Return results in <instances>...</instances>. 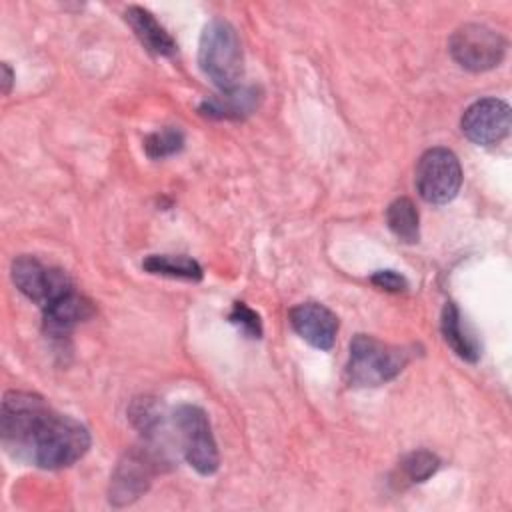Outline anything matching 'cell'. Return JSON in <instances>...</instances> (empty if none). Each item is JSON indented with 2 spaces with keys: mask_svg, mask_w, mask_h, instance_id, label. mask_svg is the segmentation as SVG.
<instances>
[{
  "mask_svg": "<svg viewBox=\"0 0 512 512\" xmlns=\"http://www.w3.org/2000/svg\"><path fill=\"white\" fill-rule=\"evenodd\" d=\"M440 330L446 340V344L454 350L456 356H460L466 362H478L480 358V342L470 332L466 322L462 320V314L454 302H448L442 308L440 316Z\"/></svg>",
  "mask_w": 512,
  "mask_h": 512,
  "instance_id": "obj_14",
  "label": "cell"
},
{
  "mask_svg": "<svg viewBox=\"0 0 512 512\" xmlns=\"http://www.w3.org/2000/svg\"><path fill=\"white\" fill-rule=\"evenodd\" d=\"M198 64L220 90L238 86L244 72V56L236 28L230 22L216 18L204 26L198 44Z\"/></svg>",
  "mask_w": 512,
  "mask_h": 512,
  "instance_id": "obj_3",
  "label": "cell"
},
{
  "mask_svg": "<svg viewBox=\"0 0 512 512\" xmlns=\"http://www.w3.org/2000/svg\"><path fill=\"white\" fill-rule=\"evenodd\" d=\"M294 332L318 350H330L338 332L336 314L318 302L296 304L288 312Z\"/></svg>",
  "mask_w": 512,
  "mask_h": 512,
  "instance_id": "obj_10",
  "label": "cell"
},
{
  "mask_svg": "<svg viewBox=\"0 0 512 512\" xmlns=\"http://www.w3.org/2000/svg\"><path fill=\"white\" fill-rule=\"evenodd\" d=\"M42 312H44L46 332H50L52 336H64L76 324L90 318L94 308L88 298H84L72 290V292L60 296L58 300L50 302L46 308H42Z\"/></svg>",
  "mask_w": 512,
  "mask_h": 512,
  "instance_id": "obj_12",
  "label": "cell"
},
{
  "mask_svg": "<svg viewBox=\"0 0 512 512\" xmlns=\"http://www.w3.org/2000/svg\"><path fill=\"white\" fill-rule=\"evenodd\" d=\"M462 184L458 156L442 146L426 150L416 166V188L430 204L450 202Z\"/></svg>",
  "mask_w": 512,
  "mask_h": 512,
  "instance_id": "obj_6",
  "label": "cell"
},
{
  "mask_svg": "<svg viewBox=\"0 0 512 512\" xmlns=\"http://www.w3.org/2000/svg\"><path fill=\"white\" fill-rule=\"evenodd\" d=\"M12 82H14V74H12L10 66L6 62H2V90H4V94H8L12 90Z\"/></svg>",
  "mask_w": 512,
  "mask_h": 512,
  "instance_id": "obj_21",
  "label": "cell"
},
{
  "mask_svg": "<svg viewBox=\"0 0 512 512\" xmlns=\"http://www.w3.org/2000/svg\"><path fill=\"white\" fill-rule=\"evenodd\" d=\"M230 322L236 324L244 334H248L250 338H260L262 336V322H260V316L248 308L244 302H236L232 306V312H230Z\"/></svg>",
  "mask_w": 512,
  "mask_h": 512,
  "instance_id": "obj_19",
  "label": "cell"
},
{
  "mask_svg": "<svg viewBox=\"0 0 512 512\" xmlns=\"http://www.w3.org/2000/svg\"><path fill=\"white\" fill-rule=\"evenodd\" d=\"M412 356V346H394L370 334H356L350 342V358L346 366L348 382L362 388L386 384L406 368Z\"/></svg>",
  "mask_w": 512,
  "mask_h": 512,
  "instance_id": "obj_2",
  "label": "cell"
},
{
  "mask_svg": "<svg viewBox=\"0 0 512 512\" xmlns=\"http://www.w3.org/2000/svg\"><path fill=\"white\" fill-rule=\"evenodd\" d=\"M142 268L150 274L168 276V278H180V280H200L202 278V266L188 256L182 254H150Z\"/></svg>",
  "mask_w": 512,
  "mask_h": 512,
  "instance_id": "obj_15",
  "label": "cell"
},
{
  "mask_svg": "<svg viewBox=\"0 0 512 512\" xmlns=\"http://www.w3.org/2000/svg\"><path fill=\"white\" fill-rule=\"evenodd\" d=\"M172 422L186 462L202 476L214 474L220 456L206 412L200 406L182 404L174 410Z\"/></svg>",
  "mask_w": 512,
  "mask_h": 512,
  "instance_id": "obj_4",
  "label": "cell"
},
{
  "mask_svg": "<svg viewBox=\"0 0 512 512\" xmlns=\"http://www.w3.org/2000/svg\"><path fill=\"white\" fill-rule=\"evenodd\" d=\"M462 134L480 146H492L510 132V106L500 98H482L470 104L460 120Z\"/></svg>",
  "mask_w": 512,
  "mask_h": 512,
  "instance_id": "obj_8",
  "label": "cell"
},
{
  "mask_svg": "<svg viewBox=\"0 0 512 512\" xmlns=\"http://www.w3.org/2000/svg\"><path fill=\"white\" fill-rule=\"evenodd\" d=\"M0 432L8 456L46 470L72 466L90 448L84 424L56 412L42 396L22 390L4 394Z\"/></svg>",
  "mask_w": 512,
  "mask_h": 512,
  "instance_id": "obj_1",
  "label": "cell"
},
{
  "mask_svg": "<svg viewBox=\"0 0 512 512\" xmlns=\"http://www.w3.org/2000/svg\"><path fill=\"white\" fill-rule=\"evenodd\" d=\"M184 148V132L178 126H164L144 140V152L152 160H162Z\"/></svg>",
  "mask_w": 512,
  "mask_h": 512,
  "instance_id": "obj_18",
  "label": "cell"
},
{
  "mask_svg": "<svg viewBox=\"0 0 512 512\" xmlns=\"http://www.w3.org/2000/svg\"><path fill=\"white\" fill-rule=\"evenodd\" d=\"M124 18L128 26L134 30L136 38L158 56H172L176 52L174 38L166 32V28L154 18L152 12H148L142 6H130L124 12Z\"/></svg>",
  "mask_w": 512,
  "mask_h": 512,
  "instance_id": "obj_13",
  "label": "cell"
},
{
  "mask_svg": "<svg viewBox=\"0 0 512 512\" xmlns=\"http://www.w3.org/2000/svg\"><path fill=\"white\" fill-rule=\"evenodd\" d=\"M438 468H440V458L430 450H414L406 454L398 466L404 482H410V484H420L428 480L430 476H434Z\"/></svg>",
  "mask_w": 512,
  "mask_h": 512,
  "instance_id": "obj_17",
  "label": "cell"
},
{
  "mask_svg": "<svg viewBox=\"0 0 512 512\" xmlns=\"http://www.w3.org/2000/svg\"><path fill=\"white\" fill-rule=\"evenodd\" d=\"M450 56L470 72H486L498 66L506 54V40L486 24L458 26L448 40Z\"/></svg>",
  "mask_w": 512,
  "mask_h": 512,
  "instance_id": "obj_5",
  "label": "cell"
},
{
  "mask_svg": "<svg viewBox=\"0 0 512 512\" xmlns=\"http://www.w3.org/2000/svg\"><path fill=\"white\" fill-rule=\"evenodd\" d=\"M156 458L150 450H130L118 462L110 480V504L126 506L138 500L150 486Z\"/></svg>",
  "mask_w": 512,
  "mask_h": 512,
  "instance_id": "obj_9",
  "label": "cell"
},
{
  "mask_svg": "<svg viewBox=\"0 0 512 512\" xmlns=\"http://www.w3.org/2000/svg\"><path fill=\"white\" fill-rule=\"evenodd\" d=\"M370 282L386 292H404L408 288V280L394 270H378L370 276Z\"/></svg>",
  "mask_w": 512,
  "mask_h": 512,
  "instance_id": "obj_20",
  "label": "cell"
},
{
  "mask_svg": "<svg viewBox=\"0 0 512 512\" xmlns=\"http://www.w3.org/2000/svg\"><path fill=\"white\" fill-rule=\"evenodd\" d=\"M12 280L16 288L36 302L40 308H46L50 302L74 290L72 280L60 268L44 266L38 258L22 254L12 262Z\"/></svg>",
  "mask_w": 512,
  "mask_h": 512,
  "instance_id": "obj_7",
  "label": "cell"
},
{
  "mask_svg": "<svg viewBox=\"0 0 512 512\" xmlns=\"http://www.w3.org/2000/svg\"><path fill=\"white\" fill-rule=\"evenodd\" d=\"M262 102L258 86H234L200 102L198 112L212 120H240L256 112Z\"/></svg>",
  "mask_w": 512,
  "mask_h": 512,
  "instance_id": "obj_11",
  "label": "cell"
},
{
  "mask_svg": "<svg viewBox=\"0 0 512 512\" xmlns=\"http://www.w3.org/2000/svg\"><path fill=\"white\" fill-rule=\"evenodd\" d=\"M386 222L398 240H402L406 244L418 242L420 218H418V210L410 198H396L386 210Z\"/></svg>",
  "mask_w": 512,
  "mask_h": 512,
  "instance_id": "obj_16",
  "label": "cell"
}]
</instances>
